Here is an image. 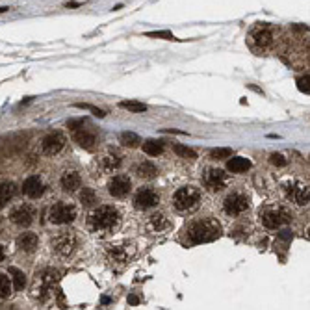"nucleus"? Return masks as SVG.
Returning <instances> with one entry per match:
<instances>
[{
  "label": "nucleus",
  "instance_id": "obj_7",
  "mask_svg": "<svg viewBox=\"0 0 310 310\" xmlns=\"http://www.w3.org/2000/svg\"><path fill=\"white\" fill-rule=\"evenodd\" d=\"M52 247H54V251L60 253L62 256H69L76 247L75 236L71 234V232H62V234H58L56 238L52 240Z\"/></svg>",
  "mask_w": 310,
  "mask_h": 310
},
{
  "label": "nucleus",
  "instance_id": "obj_32",
  "mask_svg": "<svg viewBox=\"0 0 310 310\" xmlns=\"http://www.w3.org/2000/svg\"><path fill=\"white\" fill-rule=\"evenodd\" d=\"M297 87H299L301 93H307V95H309V91H310V87H309V76H305V78H299V80H297Z\"/></svg>",
  "mask_w": 310,
  "mask_h": 310
},
{
  "label": "nucleus",
  "instance_id": "obj_13",
  "mask_svg": "<svg viewBox=\"0 0 310 310\" xmlns=\"http://www.w3.org/2000/svg\"><path fill=\"white\" fill-rule=\"evenodd\" d=\"M75 141L80 145V147H84L85 150H93L95 145H97V134H95L91 128H78L75 132Z\"/></svg>",
  "mask_w": 310,
  "mask_h": 310
},
{
  "label": "nucleus",
  "instance_id": "obj_8",
  "mask_svg": "<svg viewBox=\"0 0 310 310\" xmlns=\"http://www.w3.org/2000/svg\"><path fill=\"white\" fill-rule=\"evenodd\" d=\"M63 145H65V138H63V134H60V132H52V134H48L47 138L43 140V143H41L43 152L48 154V156L58 154L60 150L63 149Z\"/></svg>",
  "mask_w": 310,
  "mask_h": 310
},
{
  "label": "nucleus",
  "instance_id": "obj_25",
  "mask_svg": "<svg viewBox=\"0 0 310 310\" xmlns=\"http://www.w3.org/2000/svg\"><path fill=\"white\" fill-rule=\"evenodd\" d=\"M119 106L124 108V110H128V112H134V113L147 112V106H145L143 103H138V101H123Z\"/></svg>",
  "mask_w": 310,
  "mask_h": 310
},
{
  "label": "nucleus",
  "instance_id": "obj_36",
  "mask_svg": "<svg viewBox=\"0 0 310 310\" xmlns=\"http://www.w3.org/2000/svg\"><path fill=\"white\" fill-rule=\"evenodd\" d=\"M2 260H4V247L0 245V262H2Z\"/></svg>",
  "mask_w": 310,
  "mask_h": 310
},
{
  "label": "nucleus",
  "instance_id": "obj_26",
  "mask_svg": "<svg viewBox=\"0 0 310 310\" xmlns=\"http://www.w3.org/2000/svg\"><path fill=\"white\" fill-rule=\"evenodd\" d=\"M121 143L124 147H138L141 141H140V136H138V134H134V132H123Z\"/></svg>",
  "mask_w": 310,
  "mask_h": 310
},
{
  "label": "nucleus",
  "instance_id": "obj_3",
  "mask_svg": "<svg viewBox=\"0 0 310 310\" xmlns=\"http://www.w3.org/2000/svg\"><path fill=\"white\" fill-rule=\"evenodd\" d=\"M199 199H201V191L197 188H193V186H188V188H180L175 193L173 205L180 212H188V210H193L197 207Z\"/></svg>",
  "mask_w": 310,
  "mask_h": 310
},
{
  "label": "nucleus",
  "instance_id": "obj_2",
  "mask_svg": "<svg viewBox=\"0 0 310 310\" xmlns=\"http://www.w3.org/2000/svg\"><path fill=\"white\" fill-rule=\"evenodd\" d=\"M117 221H119V212L113 207H108V205L99 207L93 214H91V217H89V225H91V228L97 230V232L112 230L113 227L117 225Z\"/></svg>",
  "mask_w": 310,
  "mask_h": 310
},
{
  "label": "nucleus",
  "instance_id": "obj_29",
  "mask_svg": "<svg viewBox=\"0 0 310 310\" xmlns=\"http://www.w3.org/2000/svg\"><path fill=\"white\" fill-rule=\"evenodd\" d=\"M175 152L182 156V158H188V160H195L197 158V154H195V150L188 149V147H184V145H175Z\"/></svg>",
  "mask_w": 310,
  "mask_h": 310
},
{
  "label": "nucleus",
  "instance_id": "obj_10",
  "mask_svg": "<svg viewBox=\"0 0 310 310\" xmlns=\"http://www.w3.org/2000/svg\"><path fill=\"white\" fill-rule=\"evenodd\" d=\"M158 193L154 191V189L150 188H143L138 191V195H136V207L140 208V210H149V208L156 207L158 205Z\"/></svg>",
  "mask_w": 310,
  "mask_h": 310
},
{
  "label": "nucleus",
  "instance_id": "obj_23",
  "mask_svg": "<svg viewBox=\"0 0 310 310\" xmlns=\"http://www.w3.org/2000/svg\"><path fill=\"white\" fill-rule=\"evenodd\" d=\"M10 275H11V281H13V286H15L17 290H22L24 284H26L24 273L21 271V269H17V268H10Z\"/></svg>",
  "mask_w": 310,
  "mask_h": 310
},
{
  "label": "nucleus",
  "instance_id": "obj_19",
  "mask_svg": "<svg viewBox=\"0 0 310 310\" xmlns=\"http://www.w3.org/2000/svg\"><path fill=\"white\" fill-rule=\"evenodd\" d=\"M251 167V162L247 160V158H230L228 160V164H227V169L232 171V173H244V171H247Z\"/></svg>",
  "mask_w": 310,
  "mask_h": 310
},
{
  "label": "nucleus",
  "instance_id": "obj_21",
  "mask_svg": "<svg viewBox=\"0 0 310 310\" xmlns=\"http://www.w3.org/2000/svg\"><path fill=\"white\" fill-rule=\"evenodd\" d=\"M309 199H310V191H309V186H295L293 188V201L301 205V207H305V205H309Z\"/></svg>",
  "mask_w": 310,
  "mask_h": 310
},
{
  "label": "nucleus",
  "instance_id": "obj_22",
  "mask_svg": "<svg viewBox=\"0 0 310 310\" xmlns=\"http://www.w3.org/2000/svg\"><path fill=\"white\" fill-rule=\"evenodd\" d=\"M143 150L149 154V156H158L164 152V143L158 140H147L143 143Z\"/></svg>",
  "mask_w": 310,
  "mask_h": 310
},
{
  "label": "nucleus",
  "instance_id": "obj_11",
  "mask_svg": "<svg viewBox=\"0 0 310 310\" xmlns=\"http://www.w3.org/2000/svg\"><path fill=\"white\" fill-rule=\"evenodd\" d=\"M130 188H132L130 179L124 177V175L113 177V179L110 180V184H108V191L112 193L113 197H124V195L130 191Z\"/></svg>",
  "mask_w": 310,
  "mask_h": 310
},
{
  "label": "nucleus",
  "instance_id": "obj_28",
  "mask_svg": "<svg viewBox=\"0 0 310 310\" xmlns=\"http://www.w3.org/2000/svg\"><path fill=\"white\" fill-rule=\"evenodd\" d=\"M80 201L84 203L85 207H93L95 203H97V195H95V191L91 188H84L82 195H80Z\"/></svg>",
  "mask_w": 310,
  "mask_h": 310
},
{
  "label": "nucleus",
  "instance_id": "obj_14",
  "mask_svg": "<svg viewBox=\"0 0 310 310\" xmlns=\"http://www.w3.org/2000/svg\"><path fill=\"white\" fill-rule=\"evenodd\" d=\"M43 189H45V186H43V180L39 179V177H28V179L24 180V184H22V193L26 195V197L30 199H38L41 197V193H43Z\"/></svg>",
  "mask_w": 310,
  "mask_h": 310
},
{
  "label": "nucleus",
  "instance_id": "obj_17",
  "mask_svg": "<svg viewBox=\"0 0 310 310\" xmlns=\"http://www.w3.org/2000/svg\"><path fill=\"white\" fill-rule=\"evenodd\" d=\"M80 184H82V179H80V175H78L76 171H67V173H63L62 186H63L65 191H75V189L80 188Z\"/></svg>",
  "mask_w": 310,
  "mask_h": 310
},
{
  "label": "nucleus",
  "instance_id": "obj_30",
  "mask_svg": "<svg viewBox=\"0 0 310 310\" xmlns=\"http://www.w3.org/2000/svg\"><path fill=\"white\" fill-rule=\"evenodd\" d=\"M11 293V282L8 277H4V275H0V299H4V297H8Z\"/></svg>",
  "mask_w": 310,
  "mask_h": 310
},
{
  "label": "nucleus",
  "instance_id": "obj_6",
  "mask_svg": "<svg viewBox=\"0 0 310 310\" xmlns=\"http://www.w3.org/2000/svg\"><path fill=\"white\" fill-rule=\"evenodd\" d=\"M249 208V199L242 193H230L225 199V212L230 216H240Z\"/></svg>",
  "mask_w": 310,
  "mask_h": 310
},
{
  "label": "nucleus",
  "instance_id": "obj_31",
  "mask_svg": "<svg viewBox=\"0 0 310 310\" xmlns=\"http://www.w3.org/2000/svg\"><path fill=\"white\" fill-rule=\"evenodd\" d=\"M210 156L214 160H221V158H230L232 156V150L230 149H214L210 152Z\"/></svg>",
  "mask_w": 310,
  "mask_h": 310
},
{
  "label": "nucleus",
  "instance_id": "obj_27",
  "mask_svg": "<svg viewBox=\"0 0 310 310\" xmlns=\"http://www.w3.org/2000/svg\"><path fill=\"white\" fill-rule=\"evenodd\" d=\"M119 165H121V158H119L117 154H108V156L104 158V169L106 171L117 169Z\"/></svg>",
  "mask_w": 310,
  "mask_h": 310
},
{
  "label": "nucleus",
  "instance_id": "obj_18",
  "mask_svg": "<svg viewBox=\"0 0 310 310\" xmlns=\"http://www.w3.org/2000/svg\"><path fill=\"white\" fill-rule=\"evenodd\" d=\"M15 193H17V188H15L13 182H4V184H0V208L6 207L11 199L15 197Z\"/></svg>",
  "mask_w": 310,
  "mask_h": 310
},
{
  "label": "nucleus",
  "instance_id": "obj_1",
  "mask_svg": "<svg viewBox=\"0 0 310 310\" xmlns=\"http://www.w3.org/2000/svg\"><path fill=\"white\" fill-rule=\"evenodd\" d=\"M188 234L191 244H208V242H214L219 238L221 227L214 219H203V221H197L195 225L189 227Z\"/></svg>",
  "mask_w": 310,
  "mask_h": 310
},
{
  "label": "nucleus",
  "instance_id": "obj_15",
  "mask_svg": "<svg viewBox=\"0 0 310 310\" xmlns=\"http://www.w3.org/2000/svg\"><path fill=\"white\" fill-rule=\"evenodd\" d=\"M11 221L19 227H28L30 223L34 221V212H32V208L24 207V205L19 208H15V210L11 212Z\"/></svg>",
  "mask_w": 310,
  "mask_h": 310
},
{
  "label": "nucleus",
  "instance_id": "obj_37",
  "mask_svg": "<svg viewBox=\"0 0 310 310\" xmlns=\"http://www.w3.org/2000/svg\"><path fill=\"white\" fill-rule=\"evenodd\" d=\"M10 8H0V13H4V11H8Z\"/></svg>",
  "mask_w": 310,
  "mask_h": 310
},
{
  "label": "nucleus",
  "instance_id": "obj_33",
  "mask_svg": "<svg viewBox=\"0 0 310 310\" xmlns=\"http://www.w3.org/2000/svg\"><path fill=\"white\" fill-rule=\"evenodd\" d=\"M147 36H150V38H165V39H173V41H175V38L171 36L169 32H150Z\"/></svg>",
  "mask_w": 310,
  "mask_h": 310
},
{
  "label": "nucleus",
  "instance_id": "obj_35",
  "mask_svg": "<svg viewBox=\"0 0 310 310\" xmlns=\"http://www.w3.org/2000/svg\"><path fill=\"white\" fill-rule=\"evenodd\" d=\"M128 303H130V305H138V303H140V297H138V295H130V297H128Z\"/></svg>",
  "mask_w": 310,
  "mask_h": 310
},
{
  "label": "nucleus",
  "instance_id": "obj_4",
  "mask_svg": "<svg viewBox=\"0 0 310 310\" xmlns=\"http://www.w3.org/2000/svg\"><path fill=\"white\" fill-rule=\"evenodd\" d=\"M260 217H262V223L268 228H279V227L290 221L288 212L282 210V208H264L260 212Z\"/></svg>",
  "mask_w": 310,
  "mask_h": 310
},
{
  "label": "nucleus",
  "instance_id": "obj_5",
  "mask_svg": "<svg viewBox=\"0 0 310 310\" xmlns=\"http://www.w3.org/2000/svg\"><path fill=\"white\" fill-rule=\"evenodd\" d=\"M50 221L56 223V225H65V223H71L76 217V210L75 207L67 205V203H56L54 207L50 208Z\"/></svg>",
  "mask_w": 310,
  "mask_h": 310
},
{
  "label": "nucleus",
  "instance_id": "obj_34",
  "mask_svg": "<svg viewBox=\"0 0 310 310\" xmlns=\"http://www.w3.org/2000/svg\"><path fill=\"white\" fill-rule=\"evenodd\" d=\"M271 164H273V165H279V167H282V165H286V160L282 158L281 154H273V156H271Z\"/></svg>",
  "mask_w": 310,
  "mask_h": 310
},
{
  "label": "nucleus",
  "instance_id": "obj_12",
  "mask_svg": "<svg viewBox=\"0 0 310 310\" xmlns=\"http://www.w3.org/2000/svg\"><path fill=\"white\" fill-rule=\"evenodd\" d=\"M253 41L256 47L269 48L273 45V30L268 24H260L253 30Z\"/></svg>",
  "mask_w": 310,
  "mask_h": 310
},
{
  "label": "nucleus",
  "instance_id": "obj_20",
  "mask_svg": "<svg viewBox=\"0 0 310 310\" xmlns=\"http://www.w3.org/2000/svg\"><path fill=\"white\" fill-rule=\"evenodd\" d=\"M136 173H138V177H141V179H154V177L158 175V169H156V165H154V164H150V162H143V164L138 165Z\"/></svg>",
  "mask_w": 310,
  "mask_h": 310
},
{
  "label": "nucleus",
  "instance_id": "obj_24",
  "mask_svg": "<svg viewBox=\"0 0 310 310\" xmlns=\"http://www.w3.org/2000/svg\"><path fill=\"white\" fill-rule=\"evenodd\" d=\"M149 227H150V230L160 232V230H164V228L167 227V221H165V217L162 216V214H154V216H150L149 219Z\"/></svg>",
  "mask_w": 310,
  "mask_h": 310
},
{
  "label": "nucleus",
  "instance_id": "obj_9",
  "mask_svg": "<svg viewBox=\"0 0 310 310\" xmlns=\"http://www.w3.org/2000/svg\"><path fill=\"white\" fill-rule=\"evenodd\" d=\"M205 184L210 191H219L225 188L227 184V175L221 169H208L205 173Z\"/></svg>",
  "mask_w": 310,
  "mask_h": 310
},
{
  "label": "nucleus",
  "instance_id": "obj_16",
  "mask_svg": "<svg viewBox=\"0 0 310 310\" xmlns=\"http://www.w3.org/2000/svg\"><path fill=\"white\" fill-rule=\"evenodd\" d=\"M17 247L21 251H26V253H32L36 251L38 247V236L34 232H22V234L17 238Z\"/></svg>",
  "mask_w": 310,
  "mask_h": 310
}]
</instances>
